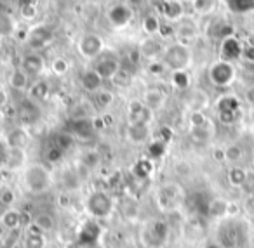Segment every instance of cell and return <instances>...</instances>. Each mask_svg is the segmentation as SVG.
<instances>
[{
	"label": "cell",
	"mask_w": 254,
	"mask_h": 248,
	"mask_svg": "<svg viewBox=\"0 0 254 248\" xmlns=\"http://www.w3.org/2000/svg\"><path fill=\"white\" fill-rule=\"evenodd\" d=\"M214 240L223 248H247V245L251 243L249 224L239 215L226 217L216 226Z\"/></svg>",
	"instance_id": "1"
},
{
	"label": "cell",
	"mask_w": 254,
	"mask_h": 248,
	"mask_svg": "<svg viewBox=\"0 0 254 248\" xmlns=\"http://www.w3.org/2000/svg\"><path fill=\"white\" fill-rule=\"evenodd\" d=\"M23 189L30 195H44V193L51 191L54 186V175L46 165L42 163H30L23 168V177H21Z\"/></svg>",
	"instance_id": "2"
},
{
	"label": "cell",
	"mask_w": 254,
	"mask_h": 248,
	"mask_svg": "<svg viewBox=\"0 0 254 248\" xmlns=\"http://www.w3.org/2000/svg\"><path fill=\"white\" fill-rule=\"evenodd\" d=\"M171 238V227L164 219H146L139 226L138 240L145 248H166Z\"/></svg>",
	"instance_id": "3"
},
{
	"label": "cell",
	"mask_w": 254,
	"mask_h": 248,
	"mask_svg": "<svg viewBox=\"0 0 254 248\" xmlns=\"http://www.w3.org/2000/svg\"><path fill=\"white\" fill-rule=\"evenodd\" d=\"M187 201V193L178 182H164L155 191V205L162 213L176 212Z\"/></svg>",
	"instance_id": "4"
},
{
	"label": "cell",
	"mask_w": 254,
	"mask_h": 248,
	"mask_svg": "<svg viewBox=\"0 0 254 248\" xmlns=\"http://www.w3.org/2000/svg\"><path fill=\"white\" fill-rule=\"evenodd\" d=\"M84 208L92 219L105 220L110 219L115 212V201H113V196L110 193L103 191V189H96L87 195L84 201Z\"/></svg>",
	"instance_id": "5"
},
{
	"label": "cell",
	"mask_w": 254,
	"mask_h": 248,
	"mask_svg": "<svg viewBox=\"0 0 254 248\" xmlns=\"http://www.w3.org/2000/svg\"><path fill=\"white\" fill-rule=\"evenodd\" d=\"M162 63L166 70H171L173 73L174 71H185L191 63V52L188 46L181 42L167 46L162 54Z\"/></svg>",
	"instance_id": "6"
},
{
	"label": "cell",
	"mask_w": 254,
	"mask_h": 248,
	"mask_svg": "<svg viewBox=\"0 0 254 248\" xmlns=\"http://www.w3.org/2000/svg\"><path fill=\"white\" fill-rule=\"evenodd\" d=\"M207 78H209V82H211L212 87L228 89L237 78V68H235V64H233V63L218 59V61H214L211 66H209Z\"/></svg>",
	"instance_id": "7"
},
{
	"label": "cell",
	"mask_w": 254,
	"mask_h": 248,
	"mask_svg": "<svg viewBox=\"0 0 254 248\" xmlns=\"http://www.w3.org/2000/svg\"><path fill=\"white\" fill-rule=\"evenodd\" d=\"M216 109H218L219 122L225 123V125H233L240 116L242 101L235 94H223L216 101Z\"/></svg>",
	"instance_id": "8"
},
{
	"label": "cell",
	"mask_w": 254,
	"mask_h": 248,
	"mask_svg": "<svg viewBox=\"0 0 254 248\" xmlns=\"http://www.w3.org/2000/svg\"><path fill=\"white\" fill-rule=\"evenodd\" d=\"M103 49H105V42L96 33H85L77 44L78 54L82 57H85V59H96V57H99Z\"/></svg>",
	"instance_id": "9"
},
{
	"label": "cell",
	"mask_w": 254,
	"mask_h": 248,
	"mask_svg": "<svg viewBox=\"0 0 254 248\" xmlns=\"http://www.w3.org/2000/svg\"><path fill=\"white\" fill-rule=\"evenodd\" d=\"M244 50H246V46L242 44V40L237 39L235 35H230L219 42V59L235 63L244 57Z\"/></svg>",
	"instance_id": "10"
},
{
	"label": "cell",
	"mask_w": 254,
	"mask_h": 248,
	"mask_svg": "<svg viewBox=\"0 0 254 248\" xmlns=\"http://www.w3.org/2000/svg\"><path fill=\"white\" fill-rule=\"evenodd\" d=\"M152 137V129L150 123H129L126 129V139L134 146H141V144L148 143Z\"/></svg>",
	"instance_id": "11"
},
{
	"label": "cell",
	"mask_w": 254,
	"mask_h": 248,
	"mask_svg": "<svg viewBox=\"0 0 254 248\" xmlns=\"http://www.w3.org/2000/svg\"><path fill=\"white\" fill-rule=\"evenodd\" d=\"M230 206L232 203L228 201L226 198H221V196H214V198L207 199V206H205V212L211 219H216L219 220L226 219V217H233L230 213Z\"/></svg>",
	"instance_id": "12"
},
{
	"label": "cell",
	"mask_w": 254,
	"mask_h": 248,
	"mask_svg": "<svg viewBox=\"0 0 254 248\" xmlns=\"http://www.w3.org/2000/svg\"><path fill=\"white\" fill-rule=\"evenodd\" d=\"M51 40H53V32H51V28H47V26H39V28L32 30V32L26 35V44H28V47L32 49V52H37V50L44 49Z\"/></svg>",
	"instance_id": "13"
},
{
	"label": "cell",
	"mask_w": 254,
	"mask_h": 248,
	"mask_svg": "<svg viewBox=\"0 0 254 248\" xmlns=\"http://www.w3.org/2000/svg\"><path fill=\"white\" fill-rule=\"evenodd\" d=\"M106 18H108V21L112 26H115V28H124V26H127L129 23H131L132 11H131V7H127V5L117 4L110 9Z\"/></svg>",
	"instance_id": "14"
},
{
	"label": "cell",
	"mask_w": 254,
	"mask_h": 248,
	"mask_svg": "<svg viewBox=\"0 0 254 248\" xmlns=\"http://www.w3.org/2000/svg\"><path fill=\"white\" fill-rule=\"evenodd\" d=\"M66 132L71 134L73 137H80V139H91L94 136V127H92V120L89 118H75L70 120L66 125Z\"/></svg>",
	"instance_id": "15"
},
{
	"label": "cell",
	"mask_w": 254,
	"mask_h": 248,
	"mask_svg": "<svg viewBox=\"0 0 254 248\" xmlns=\"http://www.w3.org/2000/svg\"><path fill=\"white\" fill-rule=\"evenodd\" d=\"M94 70H96V73L103 78V80H113V78H115V75L122 70V66H120V61L117 59V57L106 56V57H103V59H99L98 63H96Z\"/></svg>",
	"instance_id": "16"
},
{
	"label": "cell",
	"mask_w": 254,
	"mask_h": 248,
	"mask_svg": "<svg viewBox=\"0 0 254 248\" xmlns=\"http://www.w3.org/2000/svg\"><path fill=\"white\" fill-rule=\"evenodd\" d=\"M249 179H251L249 170L246 167H242V165H230V168L226 170V182L233 189L246 188Z\"/></svg>",
	"instance_id": "17"
},
{
	"label": "cell",
	"mask_w": 254,
	"mask_h": 248,
	"mask_svg": "<svg viewBox=\"0 0 254 248\" xmlns=\"http://www.w3.org/2000/svg\"><path fill=\"white\" fill-rule=\"evenodd\" d=\"M21 70L25 71L28 77H35V75H40L46 70V61H44V57L40 56L39 52H30L23 57Z\"/></svg>",
	"instance_id": "18"
},
{
	"label": "cell",
	"mask_w": 254,
	"mask_h": 248,
	"mask_svg": "<svg viewBox=\"0 0 254 248\" xmlns=\"http://www.w3.org/2000/svg\"><path fill=\"white\" fill-rule=\"evenodd\" d=\"M47 247V238L42 231L37 226L26 227L25 240H23V248H46Z\"/></svg>",
	"instance_id": "19"
},
{
	"label": "cell",
	"mask_w": 254,
	"mask_h": 248,
	"mask_svg": "<svg viewBox=\"0 0 254 248\" xmlns=\"http://www.w3.org/2000/svg\"><path fill=\"white\" fill-rule=\"evenodd\" d=\"M138 50H139V54H141L143 57H146V59H155V57L162 56L164 50H166V46H164L159 39H153V37H150V39L143 40Z\"/></svg>",
	"instance_id": "20"
},
{
	"label": "cell",
	"mask_w": 254,
	"mask_h": 248,
	"mask_svg": "<svg viewBox=\"0 0 254 248\" xmlns=\"http://www.w3.org/2000/svg\"><path fill=\"white\" fill-rule=\"evenodd\" d=\"M152 111L143 104V101H132L129 104V123H150Z\"/></svg>",
	"instance_id": "21"
},
{
	"label": "cell",
	"mask_w": 254,
	"mask_h": 248,
	"mask_svg": "<svg viewBox=\"0 0 254 248\" xmlns=\"http://www.w3.org/2000/svg\"><path fill=\"white\" fill-rule=\"evenodd\" d=\"M103 78L99 77L98 73H96V70L92 68V70H87L84 71V73L80 75V85L82 89H84L85 92H91V94H96V92L101 91L103 87Z\"/></svg>",
	"instance_id": "22"
},
{
	"label": "cell",
	"mask_w": 254,
	"mask_h": 248,
	"mask_svg": "<svg viewBox=\"0 0 254 248\" xmlns=\"http://www.w3.org/2000/svg\"><path fill=\"white\" fill-rule=\"evenodd\" d=\"M141 101H143V104L153 113V111H157V109L164 108V104H166V94H164L162 91H159V89H150V91H146L145 94H143Z\"/></svg>",
	"instance_id": "23"
},
{
	"label": "cell",
	"mask_w": 254,
	"mask_h": 248,
	"mask_svg": "<svg viewBox=\"0 0 254 248\" xmlns=\"http://www.w3.org/2000/svg\"><path fill=\"white\" fill-rule=\"evenodd\" d=\"M21 213L16 208H5L0 215V226L7 231H18L21 227Z\"/></svg>",
	"instance_id": "24"
},
{
	"label": "cell",
	"mask_w": 254,
	"mask_h": 248,
	"mask_svg": "<svg viewBox=\"0 0 254 248\" xmlns=\"http://www.w3.org/2000/svg\"><path fill=\"white\" fill-rule=\"evenodd\" d=\"M223 149H225V163L240 165V161L246 156V151H244L242 144H239V143L228 144V146H225Z\"/></svg>",
	"instance_id": "25"
},
{
	"label": "cell",
	"mask_w": 254,
	"mask_h": 248,
	"mask_svg": "<svg viewBox=\"0 0 254 248\" xmlns=\"http://www.w3.org/2000/svg\"><path fill=\"white\" fill-rule=\"evenodd\" d=\"M33 226H37L44 234L51 233L56 227V217L51 212H39L37 215H33Z\"/></svg>",
	"instance_id": "26"
},
{
	"label": "cell",
	"mask_w": 254,
	"mask_h": 248,
	"mask_svg": "<svg viewBox=\"0 0 254 248\" xmlns=\"http://www.w3.org/2000/svg\"><path fill=\"white\" fill-rule=\"evenodd\" d=\"M159 9L167 19L174 21V19H180L183 14V5L176 0H162V4H159Z\"/></svg>",
	"instance_id": "27"
},
{
	"label": "cell",
	"mask_w": 254,
	"mask_h": 248,
	"mask_svg": "<svg viewBox=\"0 0 254 248\" xmlns=\"http://www.w3.org/2000/svg\"><path fill=\"white\" fill-rule=\"evenodd\" d=\"M28 84H30V77L21 68L14 70L11 73V77H9V85H11L14 91H26V89H30Z\"/></svg>",
	"instance_id": "28"
},
{
	"label": "cell",
	"mask_w": 254,
	"mask_h": 248,
	"mask_svg": "<svg viewBox=\"0 0 254 248\" xmlns=\"http://www.w3.org/2000/svg\"><path fill=\"white\" fill-rule=\"evenodd\" d=\"M99 163H101V154H99L96 149H87V151H84V153H82L80 167L85 168L87 172L94 170Z\"/></svg>",
	"instance_id": "29"
},
{
	"label": "cell",
	"mask_w": 254,
	"mask_h": 248,
	"mask_svg": "<svg viewBox=\"0 0 254 248\" xmlns=\"http://www.w3.org/2000/svg\"><path fill=\"white\" fill-rule=\"evenodd\" d=\"M212 136H214V129H212L211 123H207V125H204V127H198V129H190L191 141H195V143H198V144L209 143V141L212 139Z\"/></svg>",
	"instance_id": "30"
},
{
	"label": "cell",
	"mask_w": 254,
	"mask_h": 248,
	"mask_svg": "<svg viewBox=\"0 0 254 248\" xmlns=\"http://www.w3.org/2000/svg\"><path fill=\"white\" fill-rule=\"evenodd\" d=\"M28 134L25 130H12L7 136V144L11 149H25L26 144H28Z\"/></svg>",
	"instance_id": "31"
},
{
	"label": "cell",
	"mask_w": 254,
	"mask_h": 248,
	"mask_svg": "<svg viewBox=\"0 0 254 248\" xmlns=\"http://www.w3.org/2000/svg\"><path fill=\"white\" fill-rule=\"evenodd\" d=\"M61 182H63V186L68 189V191H75V189L80 188L82 179H80V174H78L77 170H73V168H66L64 174H63V177H61Z\"/></svg>",
	"instance_id": "32"
},
{
	"label": "cell",
	"mask_w": 254,
	"mask_h": 248,
	"mask_svg": "<svg viewBox=\"0 0 254 248\" xmlns=\"http://www.w3.org/2000/svg\"><path fill=\"white\" fill-rule=\"evenodd\" d=\"M28 94H30V98L35 99V101H44V99L49 96V84L44 80L35 82V84L28 89Z\"/></svg>",
	"instance_id": "33"
},
{
	"label": "cell",
	"mask_w": 254,
	"mask_h": 248,
	"mask_svg": "<svg viewBox=\"0 0 254 248\" xmlns=\"http://www.w3.org/2000/svg\"><path fill=\"white\" fill-rule=\"evenodd\" d=\"M218 5V0H191V7L197 14H211Z\"/></svg>",
	"instance_id": "34"
},
{
	"label": "cell",
	"mask_w": 254,
	"mask_h": 248,
	"mask_svg": "<svg viewBox=\"0 0 254 248\" xmlns=\"http://www.w3.org/2000/svg\"><path fill=\"white\" fill-rule=\"evenodd\" d=\"M14 35V21L9 14L0 12V39H7Z\"/></svg>",
	"instance_id": "35"
},
{
	"label": "cell",
	"mask_w": 254,
	"mask_h": 248,
	"mask_svg": "<svg viewBox=\"0 0 254 248\" xmlns=\"http://www.w3.org/2000/svg\"><path fill=\"white\" fill-rule=\"evenodd\" d=\"M132 172H134V175L138 179H146L153 172V163L150 160H146V158H143V160L136 161L134 167H132Z\"/></svg>",
	"instance_id": "36"
},
{
	"label": "cell",
	"mask_w": 254,
	"mask_h": 248,
	"mask_svg": "<svg viewBox=\"0 0 254 248\" xmlns=\"http://www.w3.org/2000/svg\"><path fill=\"white\" fill-rule=\"evenodd\" d=\"M171 84L174 85L176 89H180V91H187L188 87H190L191 80H190V75H188V71H174L173 77H171Z\"/></svg>",
	"instance_id": "37"
},
{
	"label": "cell",
	"mask_w": 254,
	"mask_h": 248,
	"mask_svg": "<svg viewBox=\"0 0 254 248\" xmlns=\"http://www.w3.org/2000/svg\"><path fill=\"white\" fill-rule=\"evenodd\" d=\"M188 122H190V129H198V127L207 125L209 118L205 116L204 111H198V109H191V113L188 115Z\"/></svg>",
	"instance_id": "38"
},
{
	"label": "cell",
	"mask_w": 254,
	"mask_h": 248,
	"mask_svg": "<svg viewBox=\"0 0 254 248\" xmlns=\"http://www.w3.org/2000/svg\"><path fill=\"white\" fill-rule=\"evenodd\" d=\"M39 0H19V11L26 19H32L37 14Z\"/></svg>",
	"instance_id": "39"
},
{
	"label": "cell",
	"mask_w": 254,
	"mask_h": 248,
	"mask_svg": "<svg viewBox=\"0 0 254 248\" xmlns=\"http://www.w3.org/2000/svg\"><path fill=\"white\" fill-rule=\"evenodd\" d=\"M16 201V195L11 188L7 186H0V205L5 206V208H12Z\"/></svg>",
	"instance_id": "40"
},
{
	"label": "cell",
	"mask_w": 254,
	"mask_h": 248,
	"mask_svg": "<svg viewBox=\"0 0 254 248\" xmlns=\"http://www.w3.org/2000/svg\"><path fill=\"white\" fill-rule=\"evenodd\" d=\"M160 25L162 23L159 21V18L157 16H146L145 19H143V30H145L148 35H155V33H159V30H160Z\"/></svg>",
	"instance_id": "41"
},
{
	"label": "cell",
	"mask_w": 254,
	"mask_h": 248,
	"mask_svg": "<svg viewBox=\"0 0 254 248\" xmlns=\"http://www.w3.org/2000/svg\"><path fill=\"white\" fill-rule=\"evenodd\" d=\"M233 12H249L254 9V0H230Z\"/></svg>",
	"instance_id": "42"
},
{
	"label": "cell",
	"mask_w": 254,
	"mask_h": 248,
	"mask_svg": "<svg viewBox=\"0 0 254 248\" xmlns=\"http://www.w3.org/2000/svg\"><path fill=\"white\" fill-rule=\"evenodd\" d=\"M71 144H73V136L68 132L58 134L56 139H54V146H58L61 151H66L68 148H71Z\"/></svg>",
	"instance_id": "43"
},
{
	"label": "cell",
	"mask_w": 254,
	"mask_h": 248,
	"mask_svg": "<svg viewBox=\"0 0 254 248\" xmlns=\"http://www.w3.org/2000/svg\"><path fill=\"white\" fill-rule=\"evenodd\" d=\"M94 98H96V104H98L99 108H108L113 102V94L110 91H103V89L99 92H96Z\"/></svg>",
	"instance_id": "44"
},
{
	"label": "cell",
	"mask_w": 254,
	"mask_h": 248,
	"mask_svg": "<svg viewBox=\"0 0 254 248\" xmlns=\"http://www.w3.org/2000/svg\"><path fill=\"white\" fill-rule=\"evenodd\" d=\"M51 68H53L54 75L61 77V75H64L68 71V61L64 59V57H56V59L53 61V64H51Z\"/></svg>",
	"instance_id": "45"
},
{
	"label": "cell",
	"mask_w": 254,
	"mask_h": 248,
	"mask_svg": "<svg viewBox=\"0 0 254 248\" xmlns=\"http://www.w3.org/2000/svg\"><path fill=\"white\" fill-rule=\"evenodd\" d=\"M63 154H64V151H61L60 148L53 144V146L46 151V160L49 161V163H58V161L63 158Z\"/></svg>",
	"instance_id": "46"
},
{
	"label": "cell",
	"mask_w": 254,
	"mask_h": 248,
	"mask_svg": "<svg viewBox=\"0 0 254 248\" xmlns=\"http://www.w3.org/2000/svg\"><path fill=\"white\" fill-rule=\"evenodd\" d=\"M242 210L247 213V215L254 219V195L247 196V198L244 199V201H242Z\"/></svg>",
	"instance_id": "47"
},
{
	"label": "cell",
	"mask_w": 254,
	"mask_h": 248,
	"mask_svg": "<svg viewBox=\"0 0 254 248\" xmlns=\"http://www.w3.org/2000/svg\"><path fill=\"white\" fill-rule=\"evenodd\" d=\"M159 35L160 39H171L173 35H176V28L173 25H160Z\"/></svg>",
	"instance_id": "48"
},
{
	"label": "cell",
	"mask_w": 254,
	"mask_h": 248,
	"mask_svg": "<svg viewBox=\"0 0 254 248\" xmlns=\"http://www.w3.org/2000/svg\"><path fill=\"white\" fill-rule=\"evenodd\" d=\"M212 158H214L216 161H219V163H225V149H223V148H216V149L212 151Z\"/></svg>",
	"instance_id": "49"
},
{
	"label": "cell",
	"mask_w": 254,
	"mask_h": 248,
	"mask_svg": "<svg viewBox=\"0 0 254 248\" xmlns=\"http://www.w3.org/2000/svg\"><path fill=\"white\" fill-rule=\"evenodd\" d=\"M150 71H152L153 75H160L162 71H166V66H164L162 61H160V63H152L150 64Z\"/></svg>",
	"instance_id": "50"
},
{
	"label": "cell",
	"mask_w": 254,
	"mask_h": 248,
	"mask_svg": "<svg viewBox=\"0 0 254 248\" xmlns=\"http://www.w3.org/2000/svg\"><path fill=\"white\" fill-rule=\"evenodd\" d=\"M160 134H162V143H169V139L173 137V132H171L169 127H162V130H160Z\"/></svg>",
	"instance_id": "51"
},
{
	"label": "cell",
	"mask_w": 254,
	"mask_h": 248,
	"mask_svg": "<svg viewBox=\"0 0 254 248\" xmlns=\"http://www.w3.org/2000/svg\"><path fill=\"white\" fill-rule=\"evenodd\" d=\"M202 248H223V247L218 243V241L214 240V238H212V240L205 241V243H204V247H202Z\"/></svg>",
	"instance_id": "52"
},
{
	"label": "cell",
	"mask_w": 254,
	"mask_h": 248,
	"mask_svg": "<svg viewBox=\"0 0 254 248\" xmlns=\"http://www.w3.org/2000/svg\"><path fill=\"white\" fill-rule=\"evenodd\" d=\"M246 98H247V101H249V102H253V104H254V87H251L249 91H247Z\"/></svg>",
	"instance_id": "53"
},
{
	"label": "cell",
	"mask_w": 254,
	"mask_h": 248,
	"mask_svg": "<svg viewBox=\"0 0 254 248\" xmlns=\"http://www.w3.org/2000/svg\"><path fill=\"white\" fill-rule=\"evenodd\" d=\"M253 195H254V188H253Z\"/></svg>",
	"instance_id": "54"
}]
</instances>
